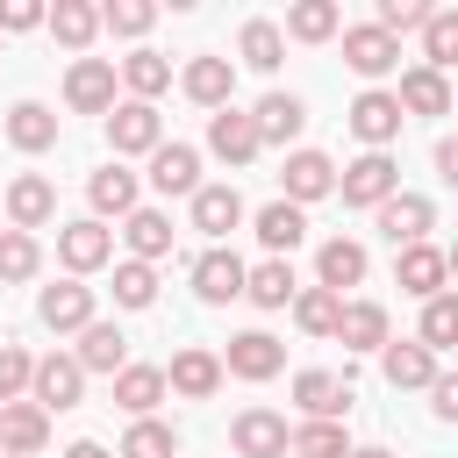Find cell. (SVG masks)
Returning <instances> with one entry per match:
<instances>
[{"label": "cell", "instance_id": "cell-54", "mask_svg": "<svg viewBox=\"0 0 458 458\" xmlns=\"http://www.w3.org/2000/svg\"><path fill=\"white\" fill-rule=\"evenodd\" d=\"M444 272H451V279H458V243H451V250H444Z\"/></svg>", "mask_w": 458, "mask_h": 458}, {"label": "cell", "instance_id": "cell-21", "mask_svg": "<svg viewBox=\"0 0 458 458\" xmlns=\"http://www.w3.org/2000/svg\"><path fill=\"white\" fill-rule=\"evenodd\" d=\"M379 372H386V386H394V394H415V386L429 394V379H437L444 365H437V351H429V344H415V336H408V344H386V351H379Z\"/></svg>", "mask_w": 458, "mask_h": 458}, {"label": "cell", "instance_id": "cell-44", "mask_svg": "<svg viewBox=\"0 0 458 458\" xmlns=\"http://www.w3.org/2000/svg\"><path fill=\"white\" fill-rule=\"evenodd\" d=\"M122 458H179V429H172V422H157V415H143V422H129Z\"/></svg>", "mask_w": 458, "mask_h": 458}, {"label": "cell", "instance_id": "cell-43", "mask_svg": "<svg viewBox=\"0 0 458 458\" xmlns=\"http://www.w3.org/2000/svg\"><path fill=\"white\" fill-rule=\"evenodd\" d=\"M422 64H429V72H451V64H458V7H437V14L422 21Z\"/></svg>", "mask_w": 458, "mask_h": 458}, {"label": "cell", "instance_id": "cell-41", "mask_svg": "<svg viewBox=\"0 0 458 458\" xmlns=\"http://www.w3.org/2000/svg\"><path fill=\"white\" fill-rule=\"evenodd\" d=\"M415 344H429V351H458V293L444 286L437 301H422V329H415Z\"/></svg>", "mask_w": 458, "mask_h": 458}, {"label": "cell", "instance_id": "cell-34", "mask_svg": "<svg viewBox=\"0 0 458 458\" xmlns=\"http://www.w3.org/2000/svg\"><path fill=\"white\" fill-rule=\"evenodd\" d=\"M7 143L29 150V157L50 150V143H57V114H50L43 100H14V107H7Z\"/></svg>", "mask_w": 458, "mask_h": 458}, {"label": "cell", "instance_id": "cell-38", "mask_svg": "<svg viewBox=\"0 0 458 458\" xmlns=\"http://www.w3.org/2000/svg\"><path fill=\"white\" fill-rule=\"evenodd\" d=\"M236 50H243V64L250 72H279V57H286V36H279V21H243V36H236Z\"/></svg>", "mask_w": 458, "mask_h": 458}, {"label": "cell", "instance_id": "cell-4", "mask_svg": "<svg viewBox=\"0 0 458 458\" xmlns=\"http://www.w3.org/2000/svg\"><path fill=\"white\" fill-rule=\"evenodd\" d=\"M372 222H379V236L394 243V250H408V243H429V229H437V208H429V193H394V200H379L372 208Z\"/></svg>", "mask_w": 458, "mask_h": 458}, {"label": "cell", "instance_id": "cell-13", "mask_svg": "<svg viewBox=\"0 0 458 458\" xmlns=\"http://www.w3.org/2000/svg\"><path fill=\"white\" fill-rule=\"evenodd\" d=\"M286 415L279 408H243L236 422H229V451L236 458H286Z\"/></svg>", "mask_w": 458, "mask_h": 458}, {"label": "cell", "instance_id": "cell-53", "mask_svg": "<svg viewBox=\"0 0 458 458\" xmlns=\"http://www.w3.org/2000/svg\"><path fill=\"white\" fill-rule=\"evenodd\" d=\"M351 458H394V451H386V444H365V451H351Z\"/></svg>", "mask_w": 458, "mask_h": 458}, {"label": "cell", "instance_id": "cell-18", "mask_svg": "<svg viewBox=\"0 0 458 458\" xmlns=\"http://www.w3.org/2000/svg\"><path fill=\"white\" fill-rule=\"evenodd\" d=\"M150 186H157L165 200H172V193L193 200V193L208 186V179H200V150H193V143H157V150H150Z\"/></svg>", "mask_w": 458, "mask_h": 458}, {"label": "cell", "instance_id": "cell-32", "mask_svg": "<svg viewBox=\"0 0 458 458\" xmlns=\"http://www.w3.org/2000/svg\"><path fill=\"white\" fill-rule=\"evenodd\" d=\"M336 344H344V351H386V344H394V336H386V308H379V301H344Z\"/></svg>", "mask_w": 458, "mask_h": 458}, {"label": "cell", "instance_id": "cell-33", "mask_svg": "<svg viewBox=\"0 0 458 458\" xmlns=\"http://www.w3.org/2000/svg\"><path fill=\"white\" fill-rule=\"evenodd\" d=\"M157 401H165V365H122L114 372V408H129L143 422V415H157Z\"/></svg>", "mask_w": 458, "mask_h": 458}, {"label": "cell", "instance_id": "cell-7", "mask_svg": "<svg viewBox=\"0 0 458 458\" xmlns=\"http://www.w3.org/2000/svg\"><path fill=\"white\" fill-rule=\"evenodd\" d=\"M57 258H64V272H72V279H86V272H100V265L114 258V229H107V222H93V215H79V222H64V229H57Z\"/></svg>", "mask_w": 458, "mask_h": 458}, {"label": "cell", "instance_id": "cell-35", "mask_svg": "<svg viewBox=\"0 0 458 458\" xmlns=\"http://www.w3.org/2000/svg\"><path fill=\"white\" fill-rule=\"evenodd\" d=\"M336 29H344V7H336V0H293L279 36H293V43H329Z\"/></svg>", "mask_w": 458, "mask_h": 458}, {"label": "cell", "instance_id": "cell-2", "mask_svg": "<svg viewBox=\"0 0 458 458\" xmlns=\"http://www.w3.org/2000/svg\"><path fill=\"white\" fill-rule=\"evenodd\" d=\"M107 143H114V165H122V157H150V150L165 143V114H157L150 100H114Z\"/></svg>", "mask_w": 458, "mask_h": 458}, {"label": "cell", "instance_id": "cell-23", "mask_svg": "<svg viewBox=\"0 0 458 458\" xmlns=\"http://www.w3.org/2000/svg\"><path fill=\"white\" fill-rule=\"evenodd\" d=\"M365 243L358 236H329L322 250H315V286H329V293H344V286H365Z\"/></svg>", "mask_w": 458, "mask_h": 458}, {"label": "cell", "instance_id": "cell-17", "mask_svg": "<svg viewBox=\"0 0 458 458\" xmlns=\"http://www.w3.org/2000/svg\"><path fill=\"white\" fill-rule=\"evenodd\" d=\"M179 86H186V100H193V107L222 114V107L236 100V64H229V57H193V64L179 72Z\"/></svg>", "mask_w": 458, "mask_h": 458}, {"label": "cell", "instance_id": "cell-5", "mask_svg": "<svg viewBox=\"0 0 458 458\" xmlns=\"http://www.w3.org/2000/svg\"><path fill=\"white\" fill-rule=\"evenodd\" d=\"M222 379H229V372H222V351H208V344H186V351H172V365H165V394H179V401H215Z\"/></svg>", "mask_w": 458, "mask_h": 458}, {"label": "cell", "instance_id": "cell-28", "mask_svg": "<svg viewBox=\"0 0 458 458\" xmlns=\"http://www.w3.org/2000/svg\"><path fill=\"white\" fill-rule=\"evenodd\" d=\"M394 100H401V114H451V79L429 72V64H408L401 86H394Z\"/></svg>", "mask_w": 458, "mask_h": 458}, {"label": "cell", "instance_id": "cell-9", "mask_svg": "<svg viewBox=\"0 0 458 458\" xmlns=\"http://www.w3.org/2000/svg\"><path fill=\"white\" fill-rule=\"evenodd\" d=\"M222 372H236V379L265 386V379H279V372H286V344H279V336H265V329H243V336H229Z\"/></svg>", "mask_w": 458, "mask_h": 458}, {"label": "cell", "instance_id": "cell-49", "mask_svg": "<svg viewBox=\"0 0 458 458\" xmlns=\"http://www.w3.org/2000/svg\"><path fill=\"white\" fill-rule=\"evenodd\" d=\"M43 0H0V36H29V29H43Z\"/></svg>", "mask_w": 458, "mask_h": 458}, {"label": "cell", "instance_id": "cell-20", "mask_svg": "<svg viewBox=\"0 0 458 458\" xmlns=\"http://www.w3.org/2000/svg\"><path fill=\"white\" fill-rule=\"evenodd\" d=\"M444 250L437 243H408V250H394V286L401 293H415V301H437L444 293Z\"/></svg>", "mask_w": 458, "mask_h": 458}, {"label": "cell", "instance_id": "cell-56", "mask_svg": "<svg viewBox=\"0 0 458 458\" xmlns=\"http://www.w3.org/2000/svg\"><path fill=\"white\" fill-rule=\"evenodd\" d=\"M451 114H458V107H451Z\"/></svg>", "mask_w": 458, "mask_h": 458}, {"label": "cell", "instance_id": "cell-8", "mask_svg": "<svg viewBox=\"0 0 458 458\" xmlns=\"http://www.w3.org/2000/svg\"><path fill=\"white\" fill-rule=\"evenodd\" d=\"M243 258L229 250V243H208L200 258H193V293L208 301V308H229V301H243Z\"/></svg>", "mask_w": 458, "mask_h": 458}, {"label": "cell", "instance_id": "cell-14", "mask_svg": "<svg viewBox=\"0 0 458 458\" xmlns=\"http://www.w3.org/2000/svg\"><path fill=\"white\" fill-rule=\"evenodd\" d=\"M208 150H215L229 172H243L265 143H258V122H250L243 107H222V114H208Z\"/></svg>", "mask_w": 458, "mask_h": 458}, {"label": "cell", "instance_id": "cell-42", "mask_svg": "<svg viewBox=\"0 0 458 458\" xmlns=\"http://www.w3.org/2000/svg\"><path fill=\"white\" fill-rule=\"evenodd\" d=\"M286 451L293 458H351V437H344V422H293Z\"/></svg>", "mask_w": 458, "mask_h": 458}, {"label": "cell", "instance_id": "cell-1", "mask_svg": "<svg viewBox=\"0 0 458 458\" xmlns=\"http://www.w3.org/2000/svg\"><path fill=\"white\" fill-rule=\"evenodd\" d=\"M336 193H344V208H379V200L401 193V165L386 150H365V157H351L336 172Z\"/></svg>", "mask_w": 458, "mask_h": 458}, {"label": "cell", "instance_id": "cell-11", "mask_svg": "<svg viewBox=\"0 0 458 458\" xmlns=\"http://www.w3.org/2000/svg\"><path fill=\"white\" fill-rule=\"evenodd\" d=\"M401 122H408V114H401V100H394L386 86H365V93L351 100V136H358L365 150H386V143L401 136Z\"/></svg>", "mask_w": 458, "mask_h": 458}, {"label": "cell", "instance_id": "cell-52", "mask_svg": "<svg viewBox=\"0 0 458 458\" xmlns=\"http://www.w3.org/2000/svg\"><path fill=\"white\" fill-rule=\"evenodd\" d=\"M64 458H107V451H100L93 437H79V444H64Z\"/></svg>", "mask_w": 458, "mask_h": 458}, {"label": "cell", "instance_id": "cell-36", "mask_svg": "<svg viewBox=\"0 0 458 458\" xmlns=\"http://www.w3.org/2000/svg\"><path fill=\"white\" fill-rule=\"evenodd\" d=\"M43 29H50L64 50H86V43L100 36V7H93V0H57V7L43 14Z\"/></svg>", "mask_w": 458, "mask_h": 458}, {"label": "cell", "instance_id": "cell-30", "mask_svg": "<svg viewBox=\"0 0 458 458\" xmlns=\"http://www.w3.org/2000/svg\"><path fill=\"white\" fill-rule=\"evenodd\" d=\"M122 243H129V258H136V265L172 258V215H165V208H136V215L122 222Z\"/></svg>", "mask_w": 458, "mask_h": 458}, {"label": "cell", "instance_id": "cell-26", "mask_svg": "<svg viewBox=\"0 0 458 458\" xmlns=\"http://www.w3.org/2000/svg\"><path fill=\"white\" fill-rule=\"evenodd\" d=\"M250 229H258L265 258H286V250H301V243H308V215H301L293 200H272V208H258V215H250Z\"/></svg>", "mask_w": 458, "mask_h": 458}, {"label": "cell", "instance_id": "cell-51", "mask_svg": "<svg viewBox=\"0 0 458 458\" xmlns=\"http://www.w3.org/2000/svg\"><path fill=\"white\" fill-rule=\"evenodd\" d=\"M437 179H444V186H458V136H444V143H437Z\"/></svg>", "mask_w": 458, "mask_h": 458}, {"label": "cell", "instance_id": "cell-19", "mask_svg": "<svg viewBox=\"0 0 458 458\" xmlns=\"http://www.w3.org/2000/svg\"><path fill=\"white\" fill-rule=\"evenodd\" d=\"M136 193H143V186H136V172H129V165H100V172L86 179V200H93V222H107V215H114V222H129V215L143 208Z\"/></svg>", "mask_w": 458, "mask_h": 458}, {"label": "cell", "instance_id": "cell-25", "mask_svg": "<svg viewBox=\"0 0 458 458\" xmlns=\"http://www.w3.org/2000/svg\"><path fill=\"white\" fill-rule=\"evenodd\" d=\"M250 122H258V143H279V150H286V143L308 129V100H301V93H265V100L250 107Z\"/></svg>", "mask_w": 458, "mask_h": 458}, {"label": "cell", "instance_id": "cell-12", "mask_svg": "<svg viewBox=\"0 0 458 458\" xmlns=\"http://www.w3.org/2000/svg\"><path fill=\"white\" fill-rule=\"evenodd\" d=\"M36 322L57 329V336H79V329L93 322V286H86V279H57V286H43V293H36Z\"/></svg>", "mask_w": 458, "mask_h": 458}, {"label": "cell", "instance_id": "cell-29", "mask_svg": "<svg viewBox=\"0 0 458 458\" xmlns=\"http://www.w3.org/2000/svg\"><path fill=\"white\" fill-rule=\"evenodd\" d=\"M236 222H243V193H236L229 179H215V186H200V193H193V229H200V236H215V243H222Z\"/></svg>", "mask_w": 458, "mask_h": 458}, {"label": "cell", "instance_id": "cell-55", "mask_svg": "<svg viewBox=\"0 0 458 458\" xmlns=\"http://www.w3.org/2000/svg\"><path fill=\"white\" fill-rule=\"evenodd\" d=\"M0 458H7V451H0Z\"/></svg>", "mask_w": 458, "mask_h": 458}, {"label": "cell", "instance_id": "cell-46", "mask_svg": "<svg viewBox=\"0 0 458 458\" xmlns=\"http://www.w3.org/2000/svg\"><path fill=\"white\" fill-rule=\"evenodd\" d=\"M29 379H36V358L21 344H0V408L7 401H29Z\"/></svg>", "mask_w": 458, "mask_h": 458}, {"label": "cell", "instance_id": "cell-6", "mask_svg": "<svg viewBox=\"0 0 458 458\" xmlns=\"http://www.w3.org/2000/svg\"><path fill=\"white\" fill-rule=\"evenodd\" d=\"M64 107L72 114H114V57H72Z\"/></svg>", "mask_w": 458, "mask_h": 458}, {"label": "cell", "instance_id": "cell-45", "mask_svg": "<svg viewBox=\"0 0 458 458\" xmlns=\"http://www.w3.org/2000/svg\"><path fill=\"white\" fill-rule=\"evenodd\" d=\"M150 301H157V265L122 258L114 265V308H150Z\"/></svg>", "mask_w": 458, "mask_h": 458}, {"label": "cell", "instance_id": "cell-24", "mask_svg": "<svg viewBox=\"0 0 458 458\" xmlns=\"http://www.w3.org/2000/svg\"><path fill=\"white\" fill-rule=\"evenodd\" d=\"M43 444H50V415L36 401H7L0 408V451L7 458H36Z\"/></svg>", "mask_w": 458, "mask_h": 458}, {"label": "cell", "instance_id": "cell-27", "mask_svg": "<svg viewBox=\"0 0 458 458\" xmlns=\"http://www.w3.org/2000/svg\"><path fill=\"white\" fill-rule=\"evenodd\" d=\"M72 358H79V372H107V379H114V372L129 365V336H122L114 322L93 315V322L79 329V351H72Z\"/></svg>", "mask_w": 458, "mask_h": 458}, {"label": "cell", "instance_id": "cell-39", "mask_svg": "<svg viewBox=\"0 0 458 458\" xmlns=\"http://www.w3.org/2000/svg\"><path fill=\"white\" fill-rule=\"evenodd\" d=\"M122 86H129V100H150L157 107V93L172 86V64L157 50H136V57H122Z\"/></svg>", "mask_w": 458, "mask_h": 458}, {"label": "cell", "instance_id": "cell-15", "mask_svg": "<svg viewBox=\"0 0 458 458\" xmlns=\"http://www.w3.org/2000/svg\"><path fill=\"white\" fill-rule=\"evenodd\" d=\"M322 193H336V165H329L322 150H286V172H279V200L308 208V200H322Z\"/></svg>", "mask_w": 458, "mask_h": 458}, {"label": "cell", "instance_id": "cell-47", "mask_svg": "<svg viewBox=\"0 0 458 458\" xmlns=\"http://www.w3.org/2000/svg\"><path fill=\"white\" fill-rule=\"evenodd\" d=\"M429 14H437L429 0H379V14H372V29H386V36L401 43V36H408V29H422Z\"/></svg>", "mask_w": 458, "mask_h": 458}, {"label": "cell", "instance_id": "cell-40", "mask_svg": "<svg viewBox=\"0 0 458 458\" xmlns=\"http://www.w3.org/2000/svg\"><path fill=\"white\" fill-rule=\"evenodd\" d=\"M336 315H344V293H329V286H301L293 293V322L308 336H336Z\"/></svg>", "mask_w": 458, "mask_h": 458}, {"label": "cell", "instance_id": "cell-22", "mask_svg": "<svg viewBox=\"0 0 458 458\" xmlns=\"http://www.w3.org/2000/svg\"><path fill=\"white\" fill-rule=\"evenodd\" d=\"M50 215H57V186H50L43 172H21V179L7 186V229H29V236H36Z\"/></svg>", "mask_w": 458, "mask_h": 458}, {"label": "cell", "instance_id": "cell-50", "mask_svg": "<svg viewBox=\"0 0 458 458\" xmlns=\"http://www.w3.org/2000/svg\"><path fill=\"white\" fill-rule=\"evenodd\" d=\"M429 415L437 422H458V372H437L429 379Z\"/></svg>", "mask_w": 458, "mask_h": 458}, {"label": "cell", "instance_id": "cell-31", "mask_svg": "<svg viewBox=\"0 0 458 458\" xmlns=\"http://www.w3.org/2000/svg\"><path fill=\"white\" fill-rule=\"evenodd\" d=\"M293 293H301V279H293L286 258H258V265L243 272V301H250V308H293Z\"/></svg>", "mask_w": 458, "mask_h": 458}, {"label": "cell", "instance_id": "cell-3", "mask_svg": "<svg viewBox=\"0 0 458 458\" xmlns=\"http://www.w3.org/2000/svg\"><path fill=\"white\" fill-rule=\"evenodd\" d=\"M29 401H36L43 415H64V408H79V401H86V372H79V358H72V351H50V358H36Z\"/></svg>", "mask_w": 458, "mask_h": 458}, {"label": "cell", "instance_id": "cell-10", "mask_svg": "<svg viewBox=\"0 0 458 458\" xmlns=\"http://www.w3.org/2000/svg\"><path fill=\"white\" fill-rule=\"evenodd\" d=\"M351 379H336V372H322V365H308V372H293V408L308 415V422H344L351 415Z\"/></svg>", "mask_w": 458, "mask_h": 458}, {"label": "cell", "instance_id": "cell-48", "mask_svg": "<svg viewBox=\"0 0 458 458\" xmlns=\"http://www.w3.org/2000/svg\"><path fill=\"white\" fill-rule=\"evenodd\" d=\"M150 21H157L150 0H107V7H100V29H107V36H143Z\"/></svg>", "mask_w": 458, "mask_h": 458}, {"label": "cell", "instance_id": "cell-16", "mask_svg": "<svg viewBox=\"0 0 458 458\" xmlns=\"http://www.w3.org/2000/svg\"><path fill=\"white\" fill-rule=\"evenodd\" d=\"M344 64H351L358 79H386V72L401 64V43H394L386 29H372V21H358V29H344Z\"/></svg>", "mask_w": 458, "mask_h": 458}, {"label": "cell", "instance_id": "cell-37", "mask_svg": "<svg viewBox=\"0 0 458 458\" xmlns=\"http://www.w3.org/2000/svg\"><path fill=\"white\" fill-rule=\"evenodd\" d=\"M43 272V243L29 229H0V286H21Z\"/></svg>", "mask_w": 458, "mask_h": 458}]
</instances>
